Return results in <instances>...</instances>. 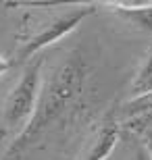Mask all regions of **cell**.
<instances>
[{
  "instance_id": "1",
  "label": "cell",
  "mask_w": 152,
  "mask_h": 160,
  "mask_svg": "<svg viewBox=\"0 0 152 160\" xmlns=\"http://www.w3.org/2000/svg\"><path fill=\"white\" fill-rule=\"evenodd\" d=\"M88 75L90 69L81 54L73 52L60 60L48 75V79L42 83L40 100L29 123L17 133L15 142L6 148L0 160H23L27 150L35 146V142L77 102L86 88Z\"/></svg>"
},
{
  "instance_id": "2",
  "label": "cell",
  "mask_w": 152,
  "mask_h": 160,
  "mask_svg": "<svg viewBox=\"0 0 152 160\" xmlns=\"http://www.w3.org/2000/svg\"><path fill=\"white\" fill-rule=\"evenodd\" d=\"M94 12H96V4H79L48 19H38L31 27H23V31L19 33L17 62H29L31 58H35V54L40 50L69 36L83 19Z\"/></svg>"
},
{
  "instance_id": "3",
  "label": "cell",
  "mask_w": 152,
  "mask_h": 160,
  "mask_svg": "<svg viewBox=\"0 0 152 160\" xmlns=\"http://www.w3.org/2000/svg\"><path fill=\"white\" fill-rule=\"evenodd\" d=\"M42 65L44 58L35 56L25 65L23 73L19 81L11 88V92L6 94L4 104H2V112H0V125L4 127V131L13 129H23L29 123L31 114L35 112L38 100L42 94Z\"/></svg>"
},
{
  "instance_id": "4",
  "label": "cell",
  "mask_w": 152,
  "mask_h": 160,
  "mask_svg": "<svg viewBox=\"0 0 152 160\" xmlns=\"http://www.w3.org/2000/svg\"><path fill=\"white\" fill-rule=\"evenodd\" d=\"M152 125V94L134 96L119 106L117 127L131 133H146Z\"/></svg>"
},
{
  "instance_id": "5",
  "label": "cell",
  "mask_w": 152,
  "mask_h": 160,
  "mask_svg": "<svg viewBox=\"0 0 152 160\" xmlns=\"http://www.w3.org/2000/svg\"><path fill=\"white\" fill-rule=\"evenodd\" d=\"M117 143H119L117 123H106L90 137V142L75 156V160H106L113 154V150L117 148Z\"/></svg>"
},
{
  "instance_id": "6",
  "label": "cell",
  "mask_w": 152,
  "mask_h": 160,
  "mask_svg": "<svg viewBox=\"0 0 152 160\" xmlns=\"http://www.w3.org/2000/svg\"><path fill=\"white\" fill-rule=\"evenodd\" d=\"M106 11L115 12L119 19H123L127 25L140 31L152 33V2H102Z\"/></svg>"
},
{
  "instance_id": "7",
  "label": "cell",
  "mask_w": 152,
  "mask_h": 160,
  "mask_svg": "<svg viewBox=\"0 0 152 160\" xmlns=\"http://www.w3.org/2000/svg\"><path fill=\"white\" fill-rule=\"evenodd\" d=\"M129 94H131V98L134 96L152 94V48H150V52L146 54L144 62L140 65L131 85H129Z\"/></svg>"
},
{
  "instance_id": "8",
  "label": "cell",
  "mask_w": 152,
  "mask_h": 160,
  "mask_svg": "<svg viewBox=\"0 0 152 160\" xmlns=\"http://www.w3.org/2000/svg\"><path fill=\"white\" fill-rule=\"evenodd\" d=\"M11 69H13V60H8L6 56L0 54V75H4V73L11 71Z\"/></svg>"
},
{
  "instance_id": "9",
  "label": "cell",
  "mask_w": 152,
  "mask_h": 160,
  "mask_svg": "<svg viewBox=\"0 0 152 160\" xmlns=\"http://www.w3.org/2000/svg\"><path fill=\"white\" fill-rule=\"evenodd\" d=\"M135 160H152V156H150V152H148V148H140V150H138Z\"/></svg>"
},
{
  "instance_id": "10",
  "label": "cell",
  "mask_w": 152,
  "mask_h": 160,
  "mask_svg": "<svg viewBox=\"0 0 152 160\" xmlns=\"http://www.w3.org/2000/svg\"><path fill=\"white\" fill-rule=\"evenodd\" d=\"M146 148H148V152H150V156H152V131H148V139H146Z\"/></svg>"
},
{
  "instance_id": "11",
  "label": "cell",
  "mask_w": 152,
  "mask_h": 160,
  "mask_svg": "<svg viewBox=\"0 0 152 160\" xmlns=\"http://www.w3.org/2000/svg\"><path fill=\"white\" fill-rule=\"evenodd\" d=\"M4 135H6V131H4V127H2V125H0V142H2V139H4Z\"/></svg>"
}]
</instances>
